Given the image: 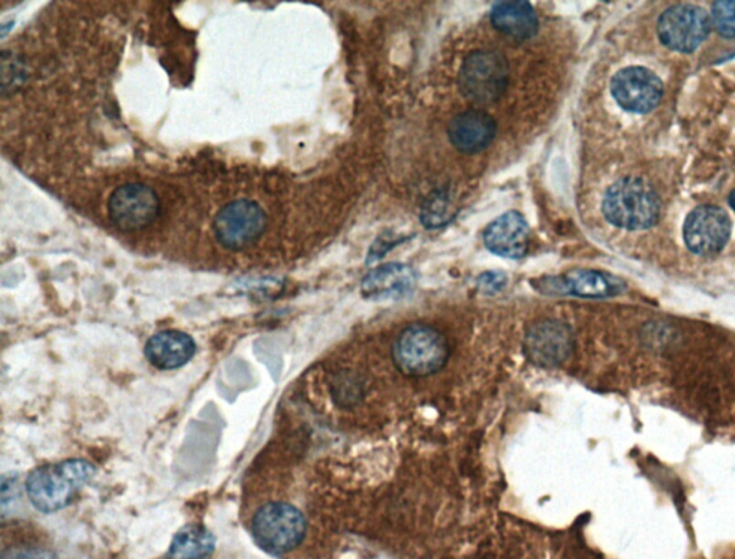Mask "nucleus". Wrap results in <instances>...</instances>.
Segmentation results:
<instances>
[{
  "label": "nucleus",
  "instance_id": "1",
  "mask_svg": "<svg viewBox=\"0 0 735 559\" xmlns=\"http://www.w3.org/2000/svg\"><path fill=\"white\" fill-rule=\"evenodd\" d=\"M94 474V466L80 459L38 467L27 479L28 499L40 513H58L72 503Z\"/></svg>",
  "mask_w": 735,
  "mask_h": 559
},
{
  "label": "nucleus",
  "instance_id": "2",
  "mask_svg": "<svg viewBox=\"0 0 735 559\" xmlns=\"http://www.w3.org/2000/svg\"><path fill=\"white\" fill-rule=\"evenodd\" d=\"M602 211L609 224L617 228L650 229L660 219L661 200L650 183L627 177L613 183L604 193Z\"/></svg>",
  "mask_w": 735,
  "mask_h": 559
},
{
  "label": "nucleus",
  "instance_id": "3",
  "mask_svg": "<svg viewBox=\"0 0 735 559\" xmlns=\"http://www.w3.org/2000/svg\"><path fill=\"white\" fill-rule=\"evenodd\" d=\"M396 368L410 377H427L446 365L449 346L446 337L433 327L414 324L405 328L393 349Z\"/></svg>",
  "mask_w": 735,
  "mask_h": 559
},
{
  "label": "nucleus",
  "instance_id": "4",
  "mask_svg": "<svg viewBox=\"0 0 735 559\" xmlns=\"http://www.w3.org/2000/svg\"><path fill=\"white\" fill-rule=\"evenodd\" d=\"M308 522L297 506L288 503H268L253 515L251 535L263 551L283 556L301 546Z\"/></svg>",
  "mask_w": 735,
  "mask_h": 559
},
{
  "label": "nucleus",
  "instance_id": "5",
  "mask_svg": "<svg viewBox=\"0 0 735 559\" xmlns=\"http://www.w3.org/2000/svg\"><path fill=\"white\" fill-rule=\"evenodd\" d=\"M509 76V61L500 52H472L459 70V93L476 104L495 103L505 94Z\"/></svg>",
  "mask_w": 735,
  "mask_h": 559
},
{
  "label": "nucleus",
  "instance_id": "6",
  "mask_svg": "<svg viewBox=\"0 0 735 559\" xmlns=\"http://www.w3.org/2000/svg\"><path fill=\"white\" fill-rule=\"evenodd\" d=\"M711 18L694 4H675L666 9L658 21V37L671 51L691 54L707 40Z\"/></svg>",
  "mask_w": 735,
  "mask_h": 559
},
{
  "label": "nucleus",
  "instance_id": "7",
  "mask_svg": "<svg viewBox=\"0 0 735 559\" xmlns=\"http://www.w3.org/2000/svg\"><path fill=\"white\" fill-rule=\"evenodd\" d=\"M265 229V211L250 200H237L226 205L215 220L216 238L227 249L248 248L259 240Z\"/></svg>",
  "mask_w": 735,
  "mask_h": 559
},
{
  "label": "nucleus",
  "instance_id": "8",
  "mask_svg": "<svg viewBox=\"0 0 735 559\" xmlns=\"http://www.w3.org/2000/svg\"><path fill=\"white\" fill-rule=\"evenodd\" d=\"M611 93L619 107L628 113L648 114L660 105L664 84L651 70L627 66L613 76Z\"/></svg>",
  "mask_w": 735,
  "mask_h": 559
},
{
  "label": "nucleus",
  "instance_id": "9",
  "mask_svg": "<svg viewBox=\"0 0 735 559\" xmlns=\"http://www.w3.org/2000/svg\"><path fill=\"white\" fill-rule=\"evenodd\" d=\"M733 224L727 211L718 206L696 207L684 224L686 248L700 257L722 252L732 236Z\"/></svg>",
  "mask_w": 735,
  "mask_h": 559
},
{
  "label": "nucleus",
  "instance_id": "10",
  "mask_svg": "<svg viewBox=\"0 0 735 559\" xmlns=\"http://www.w3.org/2000/svg\"><path fill=\"white\" fill-rule=\"evenodd\" d=\"M574 350L572 330L563 322L545 320L536 322L526 332L524 351L530 363L553 369L570 359Z\"/></svg>",
  "mask_w": 735,
  "mask_h": 559
},
{
  "label": "nucleus",
  "instance_id": "11",
  "mask_svg": "<svg viewBox=\"0 0 735 559\" xmlns=\"http://www.w3.org/2000/svg\"><path fill=\"white\" fill-rule=\"evenodd\" d=\"M158 209L159 200L156 193L139 183L118 187L108 200L111 220L125 232H134L153 224Z\"/></svg>",
  "mask_w": 735,
  "mask_h": 559
},
{
  "label": "nucleus",
  "instance_id": "12",
  "mask_svg": "<svg viewBox=\"0 0 735 559\" xmlns=\"http://www.w3.org/2000/svg\"><path fill=\"white\" fill-rule=\"evenodd\" d=\"M541 291L580 298H611L625 292V282L613 275L577 269L558 278H546Z\"/></svg>",
  "mask_w": 735,
  "mask_h": 559
},
{
  "label": "nucleus",
  "instance_id": "13",
  "mask_svg": "<svg viewBox=\"0 0 735 559\" xmlns=\"http://www.w3.org/2000/svg\"><path fill=\"white\" fill-rule=\"evenodd\" d=\"M530 228L519 211H507L485 230V245L491 253L507 259L524 258L529 248Z\"/></svg>",
  "mask_w": 735,
  "mask_h": 559
},
{
  "label": "nucleus",
  "instance_id": "14",
  "mask_svg": "<svg viewBox=\"0 0 735 559\" xmlns=\"http://www.w3.org/2000/svg\"><path fill=\"white\" fill-rule=\"evenodd\" d=\"M497 125L485 111H464L448 125V138L458 152L477 154L486 151L495 139Z\"/></svg>",
  "mask_w": 735,
  "mask_h": 559
},
{
  "label": "nucleus",
  "instance_id": "15",
  "mask_svg": "<svg viewBox=\"0 0 735 559\" xmlns=\"http://www.w3.org/2000/svg\"><path fill=\"white\" fill-rule=\"evenodd\" d=\"M417 278L413 269L403 263H386L366 275L361 292L366 300L393 301L410 296Z\"/></svg>",
  "mask_w": 735,
  "mask_h": 559
},
{
  "label": "nucleus",
  "instance_id": "16",
  "mask_svg": "<svg viewBox=\"0 0 735 559\" xmlns=\"http://www.w3.org/2000/svg\"><path fill=\"white\" fill-rule=\"evenodd\" d=\"M196 342L186 332L167 330L158 332L145 344V356L158 370H177L196 354Z\"/></svg>",
  "mask_w": 735,
  "mask_h": 559
},
{
  "label": "nucleus",
  "instance_id": "17",
  "mask_svg": "<svg viewBox=\"0 0 735 559\" xmlns=\"http://www.w3.org/2000/svg\"><path fill=\"white\" fill-rule=\"evenodd\" d=\"M493 27L516 41L534 38L539 31V19L529 2H499L491 9Z\"/></svg>",
  "mask_w": 735,
  "mask_h": 559
},
{
  "label": "nucleus",
  "instance_id": "18",
  "mask_svg": "<svg viewBox=\"0 0 735 559\" xmlns=\"http://www.w3.org/2000/svg\"><path fill=\"white\" fill-rule=\"evenodd\" d=\"M216 539L201 525H187L173 538L166 559H210Z\"/></svg>",
  "mask_w": 735,
  "mask_h": 559
},
{
  "label": "nucleus",
  "instance_id": "19",
  "mask_svg": "<svg viewBox=\"0 0 735 559\" xmlns=\"http://www.w3.org/2000/svg\"><path fill=\"white\" fill-rule=\"evenodd\" d=\"M711 23L720 35L734 40L735 38V0H720L713 3Z\"/></svg>",
  "mask_w": 735,
  "mask_h": 559
},
{
  "label": "nucleus",
  "instance_id": "20",
  "mask_svg": "<svg viewBox=\"0 0 735 559\" xmlns=\"http://www.w3.org/2000/svg\"><path fill=\"white\" fill-rule=\"evenodd\" d=\"M448 219V201L446 196L437 193V195L429 197V200L423 207V215H421V220H423L425 228H442L443 225L447 224Z\"/></svg>",
  "mask_w": 735,
  "mask_h": 559
},
{
  "label": "nucleus",
  "instance_id": "21",
  "mask_svg": "<svg viewBox=\"0 0 735 559\" xmlns=\"http://www.w3.org/2000/svg\"><path fill=\"white\" fill-rule=\"evenodd\" d=\"M0 559H56V557L50 549L32 546V544H21V546L4 549Z\"/></svg>",
  "mask_w": 735,
  "mask_h": 559
},
{
  "label": "nucleus",
  "instance_id": "22",
  "mask_svg": "<svg viewBox=\"0 0 735 559\" xmlns=\"http://www.w3.org/2000/svg\"><path fill=\"white\" fill-rule=\"evenodd\" d=\"M356 394V383L351 377H338L333 382V396L338 397V403H352Z\"/></svg>",
  "mask_w": 735,
  "mask_h": 559
},
{
  "label": "nucleus",
  "instance_id": "23",
  "mask_svg": "<svg viewBox=\"0 0 735 559\" xmlns=\"http://www.w3.org/2000/svg\"><path fill=\"white\" fill-rule=\"evenodd\" d=\"M506 282V275L501 272H486L478 278V286H480L486 293L501 291V289L505 288Z\"/></svg>",
  "mask_w": 735,
  "mask_h": 559
},
{
  "label": "nucleus",
  "instance_id": "24",
  "mask_svg": "<svg viewBox=\"0 0 735 559\" xmlns=\"http://www.w3.org/2000/svg\"><path fill=\"white\" fill-rule=\"evenodd\" d=\"M729 206L733 207V210L735 211V189L732 191V195L728 197Z\"/></svg>",
  "mask_w": 735,
  "mask_h": 559
}]
</instances>
